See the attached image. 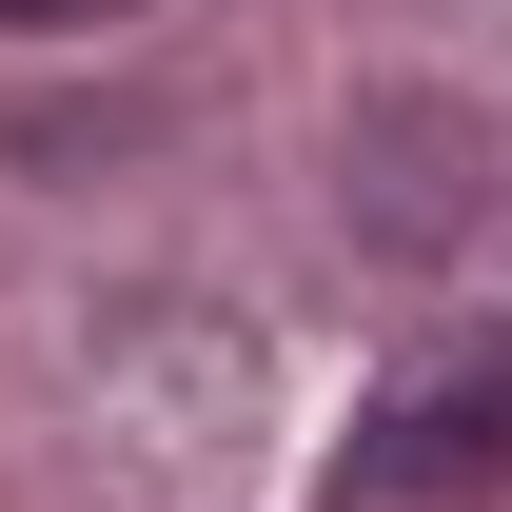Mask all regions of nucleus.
<instances>
[{
    "label": "nucleus",
    "mask_w": 512,
    "mask_h": 512,
    "mask_svg": "<svg viewBox=\"0 0 512 512\" xmlns=\"http://www.w3.org/2000/svg\"><path fill=\"white\" fill-rule=\"evenodd\" d=\"M453 493H512V316L434 335L355 434V512H453Z\"/></svg>",
    "instance_id": "nucleus-1"
},
{
    "label": "nucleus",
    "mask_w": 512,
    "mask_h": 512,
    "mask_svg": "<svg viewBox=\"0 0 512 512\" xmlns=\"http://www.w3.org/2000/svg\"><path fill=\"white\" fill-rule=\"evenodd\" d=\"M0 20H79V0H0Z\"/></svg>",
    "instance_id": "nucleus-2"
}]
</instances>
